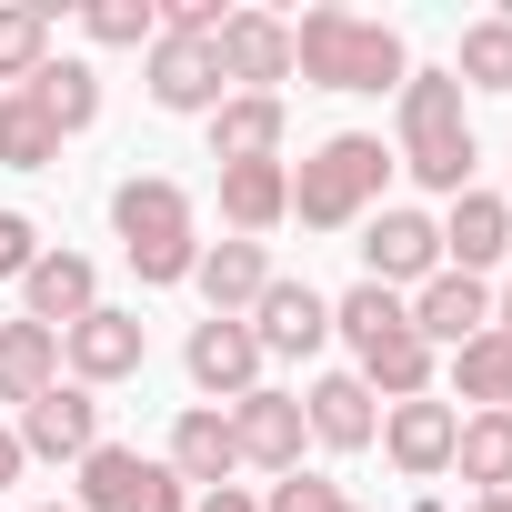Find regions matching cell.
Here are the masks:
<instances>
[{"label": "cell", "instance_id": "cell-1", "mask_svg": "<svg viewBox=\"0 0 512 512\" xmlns=\"http://www.w3.org/2000/svg\"><path fill=\"white\" fill-rule=\"evenodd\" d=\"M292 71L312 91H402L412 51H402L392 21H362V11H342V0H322V11L292 21Z\"/></svg>", "mask_w": 512, "mask_h": 512}, {"label": "cell", "instance_id": "cell-2", "mask_svg": "<svg viewBox=\"0 0 512 512\" xmlns=\"http://www.w3.org/2000/svg\"><path fill=\"white\" fill-rule=\"evenodd\" d=\"M111 231H121L131 272H141L151 292L191 282V262H201V231H191V191H181V181H161V171H131V181L111 191Z\"/></svg>", "mask_w": 512, "mask_h": 512}, {"label": "cell", "instance_id": "cell-3", "mask_svg": "<svg viewBox=\"0 0 512 512\" xmlns=\"http://www.w3.org/2000/svg\"><path fill=\"white\" fill-rule=\"evenodd\" d=\"M392 161H402L422 191H452V201L472 191V161H482V151H472V121H462V81H452V71H412V81H402V151H392Z\"/></svg>", "mask_w": 512, "mask_h": 512}, {"label": "cell", "instance_id": "cell-4", "mask_svg": "<svg viewBox=\"0 0 512 512\" xmlns=\"http://www.w3.org/2000/svg\"><path fill=\"white\" fill-rule=\"evenodd\" d=\"M382 181H392V151L372 131H332L292 171V211H302V231H352L362 211H382Z\"/></svg>", "mask_w": 512, "mask_h": 512}, {"label": "cell", "instance_id": "cell-5", "mask_svg": "<svg viewBox=\"0 0 512 512\" xmlns=\"http://www.w3.org/2000/svg\"><path fill=\"white\" fill-rule=\"evenodd\" d=\"M81 512H191V492L171 482V462H141L131 442H91L81 452Z\"/></svg>", "mask_w": 512, "mask_h": 512}, {"label": "cell", "instance_id": "cell-6", "mask_svg": "<svg viewBox=\"0 0 512 512\" xmlns=\"http://www.w3.org/2000/svg\"><path fill=\"white\" fill-rule=\"evenodd\" d=\"M442 272V221L432 211H412V201H392V211H372L362 221V282H382V292H422Z\"/></svg>", "mask_w": 512, "mask_h": 512}, {"label": "cell", "instance_id": "cell-7", "mask_svg": "<svg viewBox=\"0 0 512 512\" xmlns=\"http://www.w3.org/2000/svg\"><path fill=\"white\" fill-rule=\"evenodd\" d=\"M221 422H231V452L241 462H262V472H302V442H312V422H302V392H241V402H221Z\"/></svg>", "mask_w": 512, "mask_h": 512}, {"label": "cell", "instance_id": "cell-8", "mask_svg": "<svg viewBox=\"0 0 512 512\" xmlns=\"http://www.w3.org/2000/svg\"><path fill=\"white\" fill-rule=\"evenodd\" d=\"M141 352H151V332H141V312H81L71 332H61V372L81 382V392H101V382H131L141 372Z\"/></svg>", "mask_w": 512, "mask_h": 512}, {"label": "cell", "instance_id": "cell-9", "mask_svg": "<svg viewBox=\"0 0 512 512\" xmlns=\"http://www.w3.org/2000/svg\"><path fill=\"white\" fill-rule=\"evenodd\" d=\"M181 372L201 382V402L221 412V402H241V392H262V342H251V322H191V342H181Z\"/></svg>", "mask_w": 512, "mask_h": 512}, {"label": "cell", "instance_id": "cell-10", "mask_svg": "<svg viewBox=\"0 0 512 512\" xmlns=\"http://www.w3.org/2000/svg\"><path fill=\"white\" fill-rule=\"evenodd\" d=\"M251 342H262V362L282 352V362H312L322 342H332V302L312 292V282H282L272 272V292L251 302Z\"/></svg>", "mask_w": 512, "mask_h": 512}, {"label": "cell", "instance_id": "cell-11", "mask_svg": "<svg viewBox=\"0 0 512 512\" xmlns=\"http://www.w3.org/2000/svg\"><path fill=\"white\" fill-rule=\"evenodd\" d=\"M412 332H422L432 352L482 342V332H492V282H472V272H432V282L412 292Z\"/></svg>", "mask_w": 512, "mask_h": 512}, {"label": "cell", "instance_id": "cell-12", "mask_svg": "<svg viewBox=\"0 0 512 512\" xmlns=\"http://www.w3.org/2000/svg\"><path fill=\"white\" fill-rule=\"evenodd\" d=\"M452 442H462V412L452 402H382V452L412 472V482H432V472H452Z\"/></svg>", "mask_w": 512, "mask_h": 512}, {"label": "cell", "instance_id": "cell-13", "mask_svg": "<svg viewBox=\"0 0 512 512\" xmlns=\"http://www.w3.org/2000/svg\"><path fill=\"white\" fill-rule=\"evenodd\" d=\"M151 101H161V111H201V121H211V111L231 101L221 51H211V41H171V31H161V41H151Z\"/></svg>", "mask_w": 512, "mask_h": 512}, {"label": "cell", "instance_id": "cell-14", "mask_svg": "<svg viewBox=\"0 0 512 512\" xmlns=\"http://www.w3.org/2000/svg\"><path fill=\"white\" fill-rule=\"evenodd\" d=\"M211 51H221V81H241V91L292 81V21H272V11H231Z\"/></svg>", "mask_w": 512, "mask_h": 512}, {"label": "cell", "instance_id": "cell-15", "mask_svg": "<svg viewBox=\"0 0 512 512\" xmlns=\"http://www.w3.org/2000/svg\"><path fill=\"white\" fill-rule=\"evenodd\" d=\"M282 131H292L282 91H231V101L211 111V161H221V171H241V161H282Z\"/></svg>", "mask_w": 512, "mask_h": 512}, {"label": "cell", "instance_id": "cell-16", "mask_svg": "<svg viewBox=\"0 0 512 512\" xmlns=\"http://www.w3.org/2000/svg\"><path fill=\"white\" fill-rule=\"evenodd\" d=\"M191 282H201V302H211L221 322H251V302L272 292V251H262V241H201Z\"/></svg>", "mask_w": 512, "mask_h": 512}, {"label": "cell", "instance_id": "cell-17", "mask_svg": "<svg viewBox=\"0 0 512 512\" xmlns=\"http://www.w3.org/2000/svg\"><path fill=\"white\" fill-rule=\"evenodd\" d=\"M101 442V402L81 392V382H51L31 412H21V452H41V462H81Z\"/></svg>", "mask_w": 512, "mask_h": 512}, {"label": "cell", "instance_id": "cell-18", "mask_svg": "<svg viewBox=\"0 0 512 512\" xmlns=\"http://www.w3.org/2000/svg\"><path fill=\"white\" fill-rule=\"evenodd\" d=\"M502 251H512V201H502V191H462L452 221H442V272H472V282H482Z\"/></svg>", "mask_w": 512, "mask_h": 512}, {"label": "cell", "instance_id": "cell-19", "mask_svg": "<svg viewBox=\"0 0 512 512\" xmlns=\"http://www.w3.org/2000/svg\"><path fill=\"white\" fill-rule=\"evenodd\" d=\"M302 422H312V442H332V452L382 442V402L362 392V372H322V382L302 392Z\"/></svg>", "mask_w": 512, "mask_h": 512}, {"label": "cell", "instance_id": "cell-20", "mask_svg": "<svg viewBox=\"0 0 512 512\" xmlns=\"http://www.w3.org/2000/svg\"><path fill=\"white\" fill-rule=\"evenodd\" d=\"M241 472V452H231V422L211 412V402H191L181 422H171V482L181 492H221Z\"/></svg>", "mask_w": 512, "mask_h": 512}, {"label": "cell", "instance_id": "cell-21", "mask_svg": "<svg viewBox=\"0 0 512 512\" xmlns=\"http://www.w3.org/2000/svg\"><path fill=\"white\" fill-rule=\"evenodd\" d=\"M21 292H31V322H41V332H71L81 312H101V272L81 262V251H41Z\"/></svg>", "mask_w": 512, "mask_h": 512}, {"label": "cell", "instance_id": "cell-22", "mask_svg": "<svg viewBox=\"0 0 512 512\" xmlns=\"http://www.w3.org/2000/svg\"><path fill=\"white\" fill-rule=\"evenodd\" d=\"M221 221H231V241H262L272 221H292V171H282V161L221 171Z\"/></svg>", "mask_w": 512, "mask_h": 512}, {"label": "cell", "instance_id": "cell-23", "mask_svg": "<svg viewBox=\"0 0 512 512\" xmlns=\"http://www.w3.org/2000/svg\"><path fill=\"white\" fill-rule=\"evenodd\" d=\"M21 101L71 141V131H91V121H101V71H91V61H41V71L21 81Z\"/></svg>", "mask_w": 512, "mask_h": 512}, {"label": "cell", "instance_id": "cell-24", "mask_svg": "<svg viewBox=\"0 0 512 512\" xmlns=\"http://www.w3.org/2000/svg\"><path fill=\"white\" fill-rule=\"evenodd\" d=\"M51 382H61V332H41L31 312H21V322H0V402H21V412H31Z\"/></svg>", "mask_w": 512, "mask_h": 512}, {"label": "cell", "instance_id": "cell-25", "mask_svg": "<svg viewBox=\"0 0 512 512\" xmlns=\"http://www.w3.org/2000/svg\"><path fill=\"white\" fill-rule=\"evenodd\" d=\"M362 392H372V402H422V392H432V342H422L412 322H402L392 342H372V352H362Z\"/></svg>", "mask_w": 512, "mask_h": 512}, {"label": "cell", "instance_id": "cell-26", "mask_svg": "<svg viewBox=\"0 0 512 512\" xmlns=\"http://www.w3.org/2000/svg\"><path fill=\"white\" fill-rule=\"evenodd\" d=\"M452 472H462V492H512V412H462Z\"/></svg>", "mask_w": 512, "mask_h": 512}, {"label": "cell", "instance_id": "cell-27", "mask_svg": "<svg viewBox=\"0 0 512 512\" xmlns=\"http://www.w3.org/2000/svg\"><path fill=\"white\" fill-rule=\"evenodd\" d=\"M402 322H412V302H402V292H382V282H352V292L332 302V332L352 342V362H362L372 342H392Z\"/></svg>", "mask_w": 512, "mask_h": 512}, {"label": "cell", "instance_id": "cell-28", "mask_svg": "<svg viewBox=\"0 0 512 512\" xmlns=\"http://www.w3.org/2000/svg\"><path fill=\"white\" fill-rule=\"evenodd\" d=\"M51 0H0V81H31L51 61Z\"/></svg>", "mask_w": 512, "mask_h": 512}, {"label": "cell", "instance_id": "cell-29", "mask_svg": "<svg viewBox=\"0 0 512 512\" xmlns=\"http://www.w3.org/2000/svg\"><path fill=\"white\" fill-rule=\"evenodd\" d=\"M502 392H512V332H482V342H462V352H452V402H482V412H502Z\"/></svg>", "mask_w": 512, "mask_h": 512}, {"label": "cell", "instance_id": "cell-30", "mask_svg": "<svg viewBox=\"0 0 512 512\" xmlns=\"http://www.w3.org/2000/svg\"><path fill=\"white\" fill-rule=\"evenodd\" d=\"M51 161H61V131L21 91H0V171H51Z\"/></svg>", "mask_w": 512, "mask_h": 512}, {"label": "cell", "instance_id": "cell-31", "mask_svg": "<svg viewBox=\"0 0 512 512\" xmlns=\"http://www.w3.org/2000/svg\"><path fill=\"white\" fill-rule=\"evenodd\" d=\"M452 81H462V91H512V21H502V11L462 31V61H452Z\"/></svg>", "mask_w": 512, "mask_h": 512}, {"label": "cell", "instance_id": "cell-32", "mask_svg": "<svg viewBox=\"0 0 512 512\" xmlns=\"http://www.w3.org/2000/svg\"><path fill=\"white\" fill-rule=\"evenodd\" d=\"M81 31H91L101 51H151V41H161V0H91Z\"/></svg>", "mask_w": 512, "mask_h": 512}, {"label": "cell", "instance_id": "cell-33", "mask_svg": "<svg viewBox=\"0 0 512 512\" xmlns=\"http://www.w3.org/2000/svg\"><path fill=\"white\" fill-rule=\"evenodd\" d=\"M31 262H41V231H31V211H0V282H31Z\"/></svg>", "mask_w": 512, "mask_h": 512}, {"label": "cell", "instance_id": "cell-34", "mask_svg": "<svg viewBox=\"0 0 512 512\" xmlns=\"http://www.w3.org/2000/svg\"><path fill=\"white\" fill-rule=\"evenodd\" d=\"M262 512H342V492H332V482H322V472H282V482H272V502H262Z\"/></svg>", "mask_w": 512, "mask_h": 512}, {"label": "cell", "instance_id": "cell-35", "mask_svg": "<svg viewBox=\"0 0 512 512\" xmlns=\"http://www.w3.org/2000/svg\"><path fill=\"white\" fill-rule=\"evenodd\" d=\"M191 512H262V502H251V492H241V482H221V492H201V502H191Z\"/></svg>", "mask_w": 512, "mask_h": 512}, {"label": "cell", "instance_id": "cell-36", "mask_svg": "<svg viewBox=\"0 0 512 512\" xmlns=\"http://www.w3.org/2000/svg\"><path fill=\"white\" fill-rule=\"evenodd\" d=\"M21 462H31V452H21V432H0V492L21 482Z\"/></svg>", "mask_w": 512, "mask_h": 512}, {"label": "cell", "instance_id": "cell-37", "mask_svg": "<svg viewBox=\"0 0 512 512\" xmlns=\"http://www.w3.org/2000/svg\"><path fill=\"white\" fill-rule=\"evenodd\" d=\"M462 512H512V492H472V502H462Z\"/></svg>", "mask_w": 512, "mask_h": 512}, {"label": "cell", "instance_id": "cell-38", "mask_svg": "<svg viewBox=\"0 0 512 512\" xmlns=\"http://www.w3.org/2000/svg\"><path fill=\"white\" fill-rule=\"evenodd\" d=\"M492 332H512V282H502V292H492Z\"/></svg>", "mask_w": 512, "mask_h": 512}, {"label": "cell", "instance_id": "cell-39", "mask_svg": "<svg viewBox=\"0 0 512 512\" xmlns=\"http://www.w3.org/2000/svg\"><path fill=\"white\" fill-rule=\"evenodd\" d=\"M41 512H81V502H41Z\"/></svg>", "mask_w": 512, "mask_h": 512}, {"label": "cell", "instance_id": "cell-40", "mask_svg": "<svg viewBox=\"0 0 512 512\" xmlns=\"http://www.w3.org/2000/svg\"><path fill=\"white\" fill-rule=\"evenodd\" d=\"M502 412H512V392H502Z\"/></svg>", "mask_w": 512, "mask_h": 512}, {"label": "cell", "instance_id": "cell-41", "mask_svg": "<svg viewBox=\"0 0 512 512\" xmlns=\"http://www.w3.org/2000/svg\"><path fill=\"white\" fill-rule=\"evenodd\" d=\"M342 512H352V502H342Z\"/></svg>", "mask_w": 512, "mask_h": 512}]
</instances>
